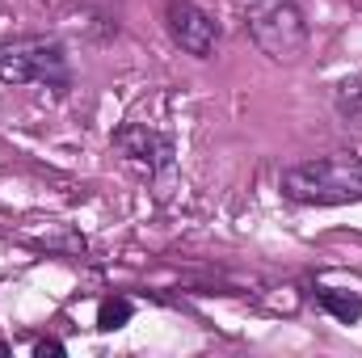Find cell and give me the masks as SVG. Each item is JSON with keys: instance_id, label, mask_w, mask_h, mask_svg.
I'll use <instances>...</instances> for the list:
<instances>
[{"instance_id": "cell-1", "label": "cell", "mask_w": 362, "mask_h": 358, "mask_svg": "<svg viewBox=\"0 0 362 358\" xmlns=\"http://www.w3.org/2000/svg\"><path fill=\"white\" fill-rule=\"evenodd\" d=\"M282 198L299 207H346L362 202V156L358 152H329L303 165L282 169L278 178Z\"/></svg>"}, {"instance_id": "cell-2", "label": "cell", "mask_w": 362, "mask_h": 358, "mask_svg": "<svg viewBox=\"0 0 362 358\" xmlns=\"http://www.w3.org/2000/svg\"><path fill=\"white\" fill-rule=\"evenodd\" d=\"M245 30L274 64H299L308 51V21L295 0H245Z\"/></svg>"}, {"instance_id": "cell-3", "label": "cell", "mask_w": 362, "mask_h": 358, "mask_svg": "<svg viewBox=\"0 0 362 358\" xmlns=\"http://www.w3.org/2000/svg\"><path fill=\"white\" fill-rule=\"evenodd\" d=\"M0 81L4 85H47L55 93L72 89L68 51L59 38H13L0 42Z\"/></svg>"}, {"instance_id": "cell-4", "label": "cell", "mask_w": 362, "mask_h": 358, "mask_svg": "<svg viewBox=\"0 0 362 358\" xmlns=\"http://www.w3.org/2000/svg\"><path fill=\"white\" fill-rule=\"evenodd\" d=\"M165 30L194 59H211L215 47H219V21L211 13H202L198 4H189V0H169L165 4Z\"/></svg>"}, {"instance_id": "cell-5", "label": "cell", "mask_w": 362, "mask_h": 358, "mask_svg": "<svg viewBox=\"0 0 362 358\" xmlns=\"http://www.w3.org/2000/svg\"><path fill=\"white\" fill-rule=\"evenodd\" d=\"M114 148H118L127 161L144 165L148 178H160V173L173 169V139L160 135V131H152V127H144V122L122 127V131L114 135Z\"/></svg>"}, {"instance_id": "cell-6", "label": "cell", "mask_w": 362, "mask_h": 358, "mask_svg": "<svg viewBox=\"0 0 362 358\" xmlns=\"http://www.w3.org/2000/svg\"><path fill=\"white\" fill-rule=\"evenodd\" d=\"M316 304H320L329 316H337L341 325H354L362 316V295L341 291V287H316Z\"/></svg>"}, {"instance_id": "cell-7", "label": "cell", "mask_w": 362, "mask_h": 358, "mask_svg": "<svg viewBox=\"0 0 362 358\" xmlns=\"http://www.w3.org/2000/svg\"><path fill=\"white\" fill-rule=\"evenodd\" d=\"M131 316H135V299L110 295V299H101V308H97V329H101V333H114V329L131 325Z\"/></svg>"}, {"instance_id": "cell-8", "label": "cell", "mask_w": 362, "mask_h": 358, "mask_svg": "<svg viewBox=\"0 0 362 358\" xmlns=\"http://www.w3.org/2000/svg\"><path fill=\"white\" fill-rule=\"evenodd\" d=\"M333 105H337V114L341 118H358L362 114V76H341L337 85H333Z\"/></svg>"}, {"instance_id": "cell-9", "label": "cell", "mask_w": 362, "mask_h": 358, "mask_svg": "<svg viewBox=\"0 0 362 358\" xmlns=\"http://www.w3.org/2000/svg\"><path fill=\"white\" fill-rule=\"evenodd\" d=\"M47 354H64V342H55V337L34 342V358H47Z\"/></svg>"}]
</instances>
